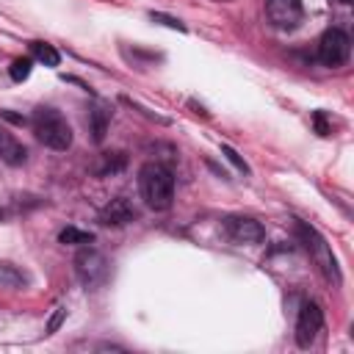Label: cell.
I'll list each match as a JSON object with an SVG mask.
<instances>
[{
  "label": "cell",
  "mask_w": 354,
  "mask_h": 354,
  "mask_svg": "<svg viewBox=\"0 0 354 354\" xmlns=\"http://www.w3.org/2000/svg\"><path fill=\"white\" fill-rule=\"evenodd\" d=\"M25 147L11 136V133H6V130H0V158L8 163V166H19V163H25Z\"/></svg>",
  "instance_id": "cell-10"
},
{
  "label": "cell",
  "mask_w": 354,
  "mask_h": 354,
  "mask_svg": "<svg viewBox=\"0 0 354 354\" xmlns=\"http://www.w3.org/2000/svg\"><path fill=\"white\" fill-rule=\"evenodd\" d=\"M340 3H351V0H340Z\"/></svg>",
  "instance_id": "cell-21"
},
{
  "label": "cell",
  "mask_w": 354,
  "mask_h": 354,
  "mask_svg": "<svg viewBox=\"0 0 354 354\" xmlns=\"http://www.w3.org/2000/svg\"><path fill=\"white\" fill-rule=\"evenodd\" d=\"M313 122H315V127H318V133H321V136H329V127H326V122H324V113H321V111H315V113H313Z\"/></svg>",
  "instance_id": "cell-20"
},
{
  "label": "cell",
  "mask_w": 354,
  "mask_h": 354,
  "mask_svg": "<svg viewBox=\"0 0 354 354\" xmlns=\"http://www.w3.org/2000/svg\"><path fill=\"white\" fill-rule=\"evenodd\" d=\"M58 241H61V243H69V246H86V243L94 241V235H91V232H83V230H77V227H66V230L58 232Z\"/></svg>",
  "instance_id": "cell-13"
},
{
  "label": "cell",
  "mask_w": 354,
  "mask_h": 354,
  "mask_svg": "<svg viewBox=\"0 0 354 354\" xmlns=\"http://www.w3.org/2000/svg\"><path fill=\"white\" fill-rule=\"evenodd\" d=\"M351 53V39L340 28H329L318 41V61L324 66H343Z\"/></svg>",
  "instance_id": "cell-4"
},
{
  "label": "cell",
  "mask_w": 354,
  "mask_h": 354,
  "mask_svg": "<svg viewBox=\"0 0 354 354\" xmlns=\"http://www.w3.org/2000/svg\"><path fill=\"white\" fill-rule=\"evenodd\" d=\"M224 232L232 243H260L266 238V230L260 227V221L246 216H230L224 221Z\"/></svg>",
  "instance_id": "cell-8"
},
{
  "label": "cell",
  "mask_w": 354,
  "mask_h": 354,
  "mask_svg": "<svg viewBox=\"0 0 354 354\" xmlns=\"http://www.w3.org/2000/svg\"><path fill=\"white\" fill-rule=\"evenodd\" d=\"M30 55H33L39 64H44V66H58V61H61L58 50H55L53 44H47V41H33V44H30Z\"/></svg>",
  "instance_id": "cell-11"
},
{
  "label": "cell",
  "mask_w": 354,
  "mask_h": 354,
  "mask_svg": "<svg viewBox=\"0 0 354 354\" xmlns=\"http://www.w3.org/2000/svg\"><path fill=\"white\" fill-rule=\"evenodd\" d=\"M75 271H77V277H80V282H83L86 288H97V285H102V282L108 279L111 266H108V260H105L102 252H97V249H83V252H77V257H75Z\"/></svg>",
  "instance_id": "cell-5"
},
{
  "label": "cell",
  "mask_w": 354,
  "mask_h": 354,
  "mask_svg": "<svg viewBox=\"0 0 354 354\" xmlns=\"http://www.w3.org/2000/svg\"><path fill=\"white\" fill-rule=\"evenodd\" d=\"M30 66H33V61H30V58H17V61H11V66H8V75H11V80L22 83V80L30 75Z\"/></svg>",
  "instance_id": "cell-16"
},
{
  "label": "cell",
  "mask_w": 354,
  "mask_h": 354,
  "mask_svg": "<svg viewBox=\"0 0 354 354\" xmlns=\"http://www.w3.org/2000/svg\"><path fill=\"white\" fill-rule=\"evenodd\" d=\"M64 315H66V310H64V307H55V315L50 318V324H47V332H55V329L61 326V321H64Z\"/></svg>",
  "instance_id": "cell-18"
},
{
  "label": "cell",
  "mask_w": 354,
  "mask_h": 354,
  "mask_svg": "<svg viewBox=\"0 0 354 354\" xmlns=\"http://www.w3.org/2000/svg\"><path fill=\"white\" fill-rule=\"evenodd\" d=\"M25 285V274L17 271V266L11 263H0V288H19Z\"/></svg>",
  "instance_id": "cell-14"
},
{
  "label": "cell",
  "mask_w": 354,
  "mask_h": 354,
  "mask_svg": "<svg viewBox=\"0 0 354 354\" xmlns=\"http://www.w3.org/2000/svg\"><path fill=\"white\" fill-rule=\"evenodd\" d=\"M136 216H138V213H136L133 202H130V199H124V196H116V199H111V205L102 210V224L122 227V224L133 221Z\"/></svg>",
  "instance_id": "cell-9"
},
{
  "label": "cell",
  "mask_w": 354,
  "mask_h": 354,
  "mask_svg": "<svg viewBox=\"0 0 354 354\" xmlns=\"http://www.w3.org/2000/svg\"><path fill=\"white\" fill-rule=\"evenodd\" d=\"M266 17L274 28L290 30L301 22L304 8H301V0H266Z\"/></svg>",
  "instance_id": "cell-7"
},
{
  "label": "cell",
  "mask_w": 354,
  "mask_h": 354,
  "mask_svg": "<svg viewBox=\"0 0 354 354\" xmlns=\"http://www.w3.org/2000/svg\"><path fill=\"white\" fill-rule=\"evenodd\" d=\"M152 19H155V22H163V25H169V28L183 30V22H180V19H171V17H163V14H152Z\"/></svg>",
  "instance_id": "cell-19"
},
{
  "label": "cell",
  "mask_w": 354,
  "mask_h": 354,
  "mask_svg": "<svg viewBox=\"0 0 354 354\" xmlns=\"http://www.w3.org/2000/svg\"><path fill=\"white\" fill-rule=\"evenodd\" d=\"M30 127L36 133V138L50 147V149H69L72 147V127L64 119L61 111L50 108V105H39L30 116Z\"/></svg>",
  "instance_id": "cell-2"
},
{
  "label": "cell",
  "mask_w": 354,
  "mask_h": 354,
  "mask_svg": "<svg viewBox=\"0 0 354 354\" xmlns=\"http://www.w3.org/2000/svg\"><path fill=\"white\" fill-rule=\"evenodd\" d=\"M108 116H111V113H108L105 108H94V111H91V133H94V141H102Z\"/></svg>",
  "instance_id": "cell-15"
},
{
  "label": "cell",
  "mask_w": 354,
  "mask_h": 354,
  "mask_svg": "<svg viewBox=\"0 0 354 354\" xmlns=\"http://www.w3.org/2000/svg\"><path fill=\"white\" fill-rule=\"evenodd\" d=\"M100 166H94V171L97 174H113V171H122L124 169V155L122 152H105V155H100Z\"/></svg>",
  "instance_id": "cell-12"
},
{
  "label": "cell",
  "mask_w": 354,
  "mask_h": 354,
  "mask_svg": "<svg viewBox=\"0 0 354 354\" xmlns=\"http://www.w3.org/2000/svg\"><path fill=\"white\" fill-rule=\"evenodd\" d=\"M221 152H224V155H227V160H230V163H235V166H238L241 171H249V166H246V163L241 160V155H238V152H235L232 147H227V144H224V147H221Z\"/></svg>",
  "instance_id": "cell-17"
},
{
  "label": "cell",
  "mask_w": 354,
  "mask_h": 354,
  "mask_svg": "<svg viewBox=\"0 0 354 354\" xmlns=\"http://www.w3.org/2000/svg\"><path fill=\"white\" fill-rule=\"evenodd\" d=\"M296 235H299V241L304 243V249H307V254L313 257V263L321 268V274H324L332 285H340L337 260H335V254H332L329 243L321 238V232H318L315 227H310V224H304V221H299V218H296Z\"/></svg>",
  "instance_id": "cell-3"
},
{
  "label": "cell",
  "mask_w": 354,
  "mask_h": 354,
  "mask_svg": "<svg viewBox=\"0 0 354 354\" xmlns=\"http://www.w3.org/2000/svg\"><path fill=\"white\" fill-rule=\"evenodd\" d=\"M138 188L152 210H169L174 199V177L160 163H147L138 171Z\"/></svg>",
  "instance_id": "cell-1"
},
{
  "label": "cell",
  "mask_w": 354,
  "mask_h": 354,
  "mask_svg": "<svg viewBox=\"0 0 354 354\" xmlns=\"http://www.w3.org/2000/svg\"><path fill=\"white\" fill-rule=\"evenodd\" d=\"M324 326V313L315 301H304L301 310H299V318H296V343L301 348H310L315 335L321 332Z\"/></svg>",
  "instance_id": "cell-6"
}]
</instances>
